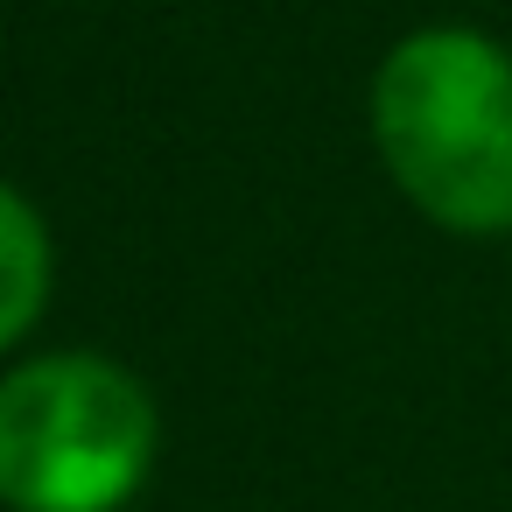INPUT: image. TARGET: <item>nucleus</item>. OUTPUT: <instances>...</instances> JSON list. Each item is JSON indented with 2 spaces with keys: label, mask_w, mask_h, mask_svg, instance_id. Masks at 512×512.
<instances>
[{
  "label": "nucleus",
  "mask_w": 512,
  "mask_h": 512,
  "mask_svg": "<svg viewBox=\"0 0 512 512\" xmlns=\"http://www.w3.org/2000/svg\"><path fill=\"white\" fill-rule=\"evenodd\" d=\"M43 302H50V232L29 211V197L0 183V351L29 337Z\"/></svg>",
  "instance_id": "3"
},
{
  "label": "nucleus",
  "mask_w": 512,
  "mask_h": 512,
  "mask_svg": "<svg viewBox=\"0 0 512 512\" xmlns=\"http://www.w3.org/2000/svg\"><path fill=\"white\" fill-rule=\"evenodd\" d=\"M155 463V400L113 358H36L0 379V498L15 512H113Z\"/></svg>",
  "instance_id": "2"
},
{
  "label": "nucleus",
  "mask_w": 512,
  "mask_h": 512,
  "mask_svg": "<svg viewBox=\"0 0 512 512\" xmlns=\"http://www.w3.org/2000/svg\"><path fill=\"white\" fill-rule=\"evenodd\" d=\"M393 183L449 232L512 225V57L477 29H421L372 78Z\"/></svg>",
  "instance_id": "1"
}]
</instances>
